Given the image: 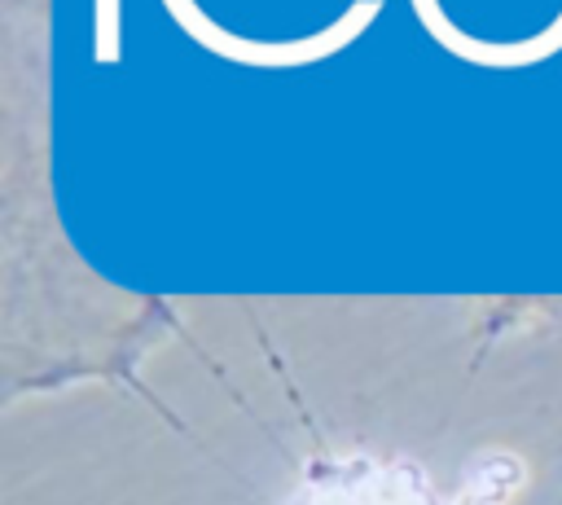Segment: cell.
Returning a JSON list of instances; mask_svg holds the SVG:
<instances>
[{"instance_id":"6da1fadb","label":"cell","mask_w":562,"mask_h":505,"mask_svg":"<svg viewBox=\"0 0 562 505\" xmlns=\"http://www.w3.org/2000/svg\"><path fill=\"white\" fill-rule=\"evenodd\" d=\"M97 31H101V40H97L101 61H114V0H101V9H97Z\"/></svg>"}]
</instances>
